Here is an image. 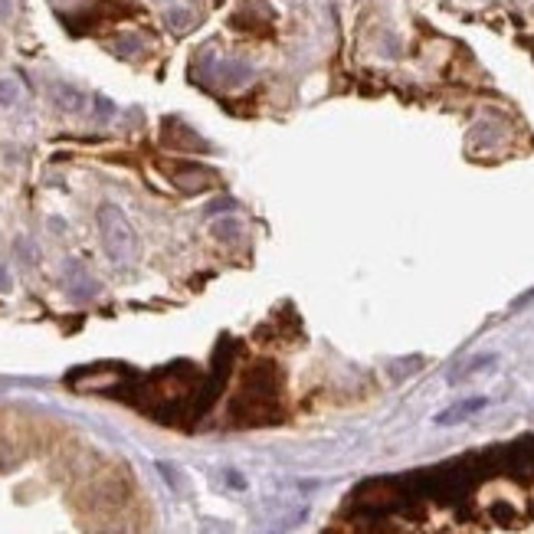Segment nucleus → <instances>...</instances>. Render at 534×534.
Segmentation results:
<instances>
[{"instance_id": "nucleus-1", "label": "nucleus", "mask_w": 534, "mask_h": 534, "mask_svg": "<svg viewBox=\"0 0 534 534\" xmlns=\"http://www.w3.org/2000/svg\"><path fill=\"white\" fill-rule=\"evenodd\" d=\"M99 233H102L105 252L112 263H128L134 256V230L119 207L112 204L99 207Z\"/></svg>"}, {"instance_id": "nucleus-2", "label": "nucleus", "mask_w": 534, "mask_h": 534, "mask_svg": "<svg viewBox=\"0 0 534 534\" xmlns=\"http://www.w3.org/2000/svg\"><path fill=\"white\" fill-rule=\"evenodd\" d=\"M164 141H167V145H174L178 151H207V141L193 132V128H187L184 121H178V119L164 121Z\"/></svg>"}, {"instance_id": "nucleus-3", "label": "nucleus", "mask_w": 534, "mask_h": 534, "mask_svg": "<svg viewBox=\"0 0 534 534\" xmlns=\"http://www.w3.org/2000/svg\"><path fill=\"white\" fill-rule=\"evenodd\" d=\"M112 49H115L119 56H125V60H128V56H134V53L141 49V40H138V36H121V40L112 46Z\"/></svg>"}, {"instance_id": "nucleus-4", "label": "nucleus", "mask_w": 534, "mask_h": 534, "mask_svg": "<svg viewBox=\"0 0 534 534\" xmlns=\"http://www.w3.org/2000/svg\"><path fill=\"white\" fill-rule=\"evenodd\" d=\"M60 105H66V108H79V105H82V95H79V92L75 89H66V86H62L60 89Z\"/></svg>"}, {"instance_id": "nucleus-5", "label": "nucleus", "mask_w": 534, "mask_h": 534, "mask_svg": "<svg viewBox=\"0 0 534 534\" xmlns=\"http://www.w3.org/2000/svg\"><path fill=\"white\" fill-rule=\"evenodd\" d=\"M167 23H171L174 30H184V27L191 23V14H187V10H171V14H167Z\"/></svg>"}, {"instance_id": "nucleus-6", "label": "nucleus", "mask_w": 534, "mask_h": 534, "mask_svg": "<svg viewBox=\"0 0 534 534\" xmlns=\"http://www.w3.org/2000/svg\"><path fill=\"white\" fill-rule=\"evenodd\" d=\"M10 102H16V86L7 82V79H0V105H10Z\"/></svg>"}, {"instance_id": "nucleus-7", "label": "nucleus", "mask_w": 534, "mask_h": 534, "mask_svg": "<svg viewBox=\"0 0 534 534\" xmlns=\"http://www.w3.org/2000/svg\"><path fill=\"white\" fill-rule=\"evenodd\" d=\"M0 289H7V272H3V266H0Z\"/></svg>"}]
</instances>
